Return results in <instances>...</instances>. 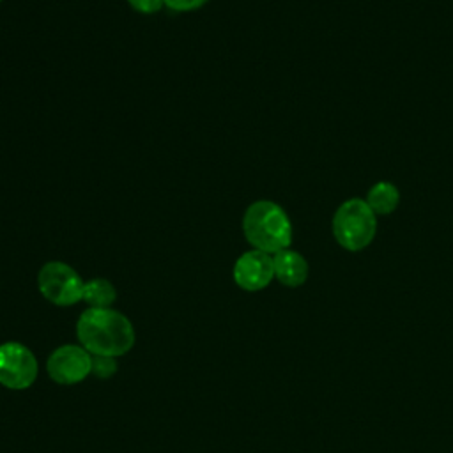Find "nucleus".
<instances>
[{
	"instance_id": "obj_7",
	"label": "nucleus",
	"mask_w": 453,
	"mask_h": 453,
	"mask_svg": "<svg viewBox=\"0 0 453 453\" xmlns=\"http://www.w3.org/2000/svg\"><path fill=\"white\" fill-rule=\"evenodd\" d=\"M274 278L273 257L269 253L250 250L242 253L234 264V281L248 292L265 288Z\"/></svg>"
},
{
	"instance_id": "obj_11",
	"label": "nucleus",
	"mask_w": 453,
	"mask_h": 453,
	"mask_svg": "<svg viewBox=\"0 0 453 453\" xmlns=\"http://www.w3.org/2000/svg\"><path fill=\"white\" fill-rule=\"evenodd\" d=\"M117 372L113 356H92V373L99 379H108Z\"/></svg>"
},
{
	"instance_id": "obj_5",
	"label": "nucleus",
	"mask_w": 453,
	"mask_h": 453,
	"mask_svg": "<svg viewBox=\"0 0 453 453\" xmlns=\"http://www.w3.org/2000/svg\"><path fill=\"white\" fill-rule=\"evenodd\" d=\"M37 377L35 356L18 342L0 345V384L9 389H25Z\"/></svg>"
},
{
	"instance_id": "obj_6",
	"label": "nucleus",
	"mask_w": 453,
	"mask_h": 453,
	"mask_svg": "<svg viewBox=\"0 0 453 453\" xmlns=\"http://www.w3.org/2000/svg\"><path fill=\"white\" fill-rule=\"evenodd\" d=\"M46 370L57 384H76L92 372V356L83 347L62 345L50 354Z\"/></svg>"
},
{
	"instance_id": "obj_13",
	"label": "nucleus",
	"mask_w": 453,
	"mask_h": 453,
	"mask_svg": "<svg viewBox=\"0 0 453 453\" xmlns=\"http://www.w3.org/2000/svg\"><path fill=\"white\" fill-rule=\"evenodd\" d=\"M207 0H165V7L175 12H189L200 9Z\"/></svg>"
},
{
	"instance_id": "obj_9",
	"label": "nucleus",
	"mask_w": 453,
	"mask_h": 453,
	"mask_svg": "<svg viewBox=\"0 0 453 453\" xmlns=\"http://www.w3.org/2000/svg\"><path fill=\"white\" fill-rule=\"evenodd\" d=\"M366 203L375 212V216L391 214L400 203V191L393 182L379 180L366 193Z\"/></svg>"
},
{
	"instance_id": "obj_2",
	"label": "nucleus",
	"mask_w": 453,
	"mask_h": 453,
	"mask_svg": "<svg viewBox=\"0 0 453 453\" xmlns=\"http://www.w3.org/2000/svg\"><path fill=\"white\" fill-rule=\"evenodd\" d=\"M242 232L253 250L274 255L292 242V223L281 205L273 200H257L242 216Z\"/></svg>"
},
{
	"instance_id": "obj_3",
	"label": "nucleus",
	"mask_w": 453,
	"mask_h": 453,
	"mask_svg": "<svg viewBox=\"0 0 453 453\" xmlns=\"http://www.w3.org/2000/svg\"><path fill=\"white\" fill-rule=\"evenodd\" d=\"M377 234V216L363 198L345 200L333 216V235L347 251L365 250Z\"/></svg>"
},
{
	"instance_id": "obj_1",
	"label": "nucleus",
	"mask_w": 453,
	"mask_h": 453,
	"mask_svg": "<svg viewBox=\"0 0 453 453\" xmlns=\"http://www.w3.org/2000/svg\"><path fill=\"white\" fill-rule=\"evenodd\" d=\"M83 349L92 356H122L134 345V329L126 315L111 308H88L76 324Z\"/></svg>"
},
{
	"instance_id": "obj_8",
	"label": "nucleus",
	"mask_w": 453,
	"mask_h": 453,
	"mask_svg": "<svg viewBox=\"0 0 453 453\" xmlns=\"http://www.w3.org/2000/svg\"><path fill=\"white\" fill-rule=\"evenodd\" d=\"M273 265H274V278L285 287H301L308 278L306 258L290 248H285L274 253Z\"/></svg>"
},
{
	"instance_id": "obj_4",
	"label": "nucleus",
	"mask_w": 453,
	"mask_h": 453,
	"mask_svg": "<svg viewBox=\"0 0 453 453\" xmlns=\"http://www.w3.org/2000/svg\"><path fill=\"white\" fill-rule=\"evenodd\" d=\"M85 281L65 262H46L37 274V287L44 299L57 306L76 304L83 297Z\"/></svg>"
},
{
	"instance_id": "obj_12",
	"label": "nucleus",
	"mask_w": 453,
	"mask_h": 453,
	"mask_svg": "<svg viewBox=\"0 0 453 453\" xmlns=\"http://www.w3.org/2000/svg\"><path fill=\"white\" fill-rule=\"evenodd\" d=\"M127 4L142 14H154L159 12L165 5V0H127Z\"/></svg>"
},
{
	"instance_id": "obj_14",
	"label": "nucleus",
	"mask_w": 453,
	"mask_h": 453,
	"mask_svg": "<svg viewBox=\"0 0 453 453\" xmlns=\"http://www.w3.org/2000/svg\"><path fill=\"white\" fill-rule=\"evenodd\" d=\"M0 2H2V0H0Z\"/></svg>"
},
{
	"instance_id": "obj_10",
	"label": "nucleus",
	"mask_w": 453,
	"mask_h": 453,
	"mask_svg": "<svg viewBox=\"0 0 453 453\" xmlns=\"http://www.w3.org/2000/svg\"><path fill=\"white\" fill-rule=\"evenodd\" d=\"M117 290L104 278H94L85 281L83 285V301L90 308H110L115 303Z\"/></svg>"
}]
</instances>
